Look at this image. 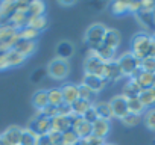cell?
<instances>
[{"instance_id":"cell-37","label":"cell","mask_w":155,"mask_h":145,"mask_svg":"<svg viewBox=\"0 0 155 145\" xmlns=\"http://www.w3.org/2000/svg\"><path fill=\"white\" fill-rule=\"evenodd\" d=\"M0 12L5 14L6 17L11 18V15L15 12V2H12V0H6V2H2V3H0Z\"/></svg>"},{"instance_id":"cell-25","label":"cell","mask_w":155,"mask_h":145,"mask_svg":"<svg viewBox=\"0 0 155 145\" xmlns=\"http://www.w3.org/2000/svg\"><path fill=\"white\" fill-rule=\"evenodd\" d=\"M93 106V103H90V101H85V100H76L73 104H71V113L73 115H76V116H84V113L90 109Z\"/></svg>"},{"instance_id":"cell-6","label":"cell","mask_w":155,"mask_h":145,"mask_svg":"<svg viewBox=\"0 0 155 145\" xmlns=\"http://www.w3.org/2000/svg\"><path fill=\"white\" fill-rule=\"evenodd\" d=\"M28 128H31L37 136L49 134V133H50V130H52V121H50V118H46V116H43V115L37 113V115L31 119V122H29Z\"/></svg>"},{"instance_id":"cell-18","label":"cell","mask_w":155,"mask_h":145,"mask_svg":"<svg viewBox=\"0 0 155 145\" xmlns=\"http://www.w3.org/2000/svg\"><path fill=\"white\" fill-rule=\"evenodd\" d=\"M50 121H52V130H50V131L64 133V131H67V130H70V128H71L68 116H61V115H56V116H55V118H52Z\"/></svg>"},{"instance_id":"cell-45","label":"cell","mask_w":155,"mask_h":145,"mask_svg":"<svg viewBox=\"0 0 155 145\" xmlns=\"http://www.w3.org/2000/svg\"><path fill=\"white\" fill-rule=\"evenodd\" d=\"M50 139H52V143L53 145H62V133H58V131H50L49 133Z\"/></svg>"},{"instance_id":"cell-53","label":"cell","mask_w":155,"mask_h":145,"mask_svg":"<svg viewBox=\"0 0 155 145\" xmlns=\"http://www.w3.org/2000/svg\"><path fill=\"white\" fill-rule=\"evenodd\" d=\"M74 145H87L84 140H79V142H78V143H74Z\"/></svg>"},{"instance_id":"cell-42","label":"cell","mask_w":155,"mask_h":145,"mask_svg":"<svg viewBox=\"0 0 155 145\" xmlns=\"http://www.w3.org/2000/svg\"><path fill=\"white\" fill-rule=\"evenodd\" d=\"M82 119H84V121H87L88 124H93L94 121H97V119H99V116H97V113H96V110H94V107H93V106H91L85 113H84Z\"/></svg>"},{"instance_id":"cell-31","label":"cell","mask_w":155,"mask_h":145,"mask_svg":"<svg viewBox=\"0 0 155 145\" xmlns=\"http://www.w3.org/2000/svg\"><path fill=\"white\" fill-rule=\"evenodd\" d=\"M128 110H129V113L141 115V113L146 110V107L141 104V101H140L138 97H137V98H129V100H128Z\"/></svg>"},{"instance_id":"cell-40","label":"cell","mask_w":155,"mask_h":145,"mask_svg":"<svg viewBox=\"0 0 155 145\" xmlns=\"http://www.w3.org/2000/svg\"><path fill=\"white\" fill-rule=\"evenodd\" d=\"M141 69L143 71H147V72H153L155 74V59L153 57H144L140 63Z\"/></svg>"},{"instance_id":"cell-7","label":"cell","mask_w":155,"mask_h":145,"mask_svg":"<svg viewBox=\"0 0 155 145\" xmlns=\"http://www.w3.org/2000/svg\"><path fill=\"white\" fill-rule=\"evenodd\" d=\"M110 106H111V110H113L114 118L122 119L123 116H126L129 113V110H128V100L122 94L120 95H114L110 100Z\"/></svg>"},{"instance_id":"cell-55","label":"cell","mask_w":155,"mask_h":145,"mask_svg":"<svg viewBox=\"0 0 155 145\" xmlns=\"http://www.w3.org/2000/svg\"><path fill=\"white\" fill-rule=\"evenodd\" d=\"M105 145H114V143H105Z\"/></svg>"},{"instance_id":"cell-29","label":"cell","mask_w":155,"mask_h":145,"mask_svg":"<svg viewBox=\"0 0 155 145\" xmlns=\"http://www.w3.org/2000/svg\"><path fill=\"white\" fill-rule=\"evenodd\" d=\"M47 98H49V104L58 107L59 104H62V92H61V88H52L47 91Z\"/></svg>"},{"instance_id":"cell-34","label":"cell","mask_w":155,"mask_h":145,"mask_svg":"<svg viewBox=\"0 0 155 145\" xmlns=\"http://www.w3.org/2000/svg\"><path fill=\"white\" fill-rule=\"evenodd\" d=\"M78 91H79V98L81 100H85V101H90V103H93V100H94V97L97 95L94 91H91L90 88H87L85 85H78Z\"/></svg>"},{"instance_id":"cell-28","label":"cell","mask_w":155,"mask_h":145,"mask_svg":"<svg viewBox=\"0 0 155 145\" xmlns=\"http://www.w3.org/2000/svg\"><path fill=\"white\" fill-rule=\"evenodd\" d=\"M6 60H8V65H9V66H18V65H21V63L26 60V57L21 56V54H20L18 51H15L14 48H11V50L6 51Z\"/></svg>"},{"instance_id":"cell-11","label":"cell","mask_w":155,"mask_h":145,"mask_svg":"<svg viewBox=\"0 0 155 145\" xmlns=\"http://www.w3.org/2000/svg\"><path fill=\"white\" fill-rule=\"evenodd\" d=\"M61 92H62V101L68 106H71L76 100H79V91H78V85H73V83H65L62 88H61Z\"/></svg>"},{"instance_id":"cell-56","label":"cell","mask_w":155,"mask_h":145,"mask_svg":"<svg viewBox=\"0 0 155 145\" xmlns=\"http://www.w3.org/2000/svg\"><path fill=\"white\" fill-rule=\"evenodd\" d=\"M0 145H3V143H2V140H0Z\"/></svg>"},{"instance_id":"cell-3","label":"cell","mask_w":155,"mask_h":145,"mask_svg":"<svg viewBox=\"0 0 155 145\" xmlns=\"http://www.w3.org/2000/svg\"><path fill=\"white\" fill-rule=\"evenodd\" d=\"M104 68H105V62L96 54V51L93 48H88L87 54H85V60H84V71L85 74H91V76H104Z\"/></svg>"},{"instance_id":"cell-41","label":"cell","mask_w":155,"mask_h":145,"mask_svg":"<svg viewBox=\"0 0 155 145\" xmlns=\"http://www.w3.org/2000/svg\"><path fill=\"white\" fill-rule=\"evenodd\" d=\"M40 115H43V116H46V118H55L56 115H58V107H55V106H52V104H47L43 110H40L38 112Z\"/></svg>"},{"instance_id":"cell-2","label":"cell","mask_w":155,"mask_h":145,"mask_svg":"<svg viewBox=\"0 0 155 145\" xmlns=\"http://www.w3.org/2000/svg\"><path fill=\"white\" fill-rule=\"evenodd\" d=\"M152 42H153L152 35H149L146 32H140V33L134 35V38L131 41V47H132L131 53L137 59L143 60L144 57H147V53H149V48H150Z\"/></svg>"},{"instance_id":"cell-8","label":"cell","mask_w":155,"mask_h":145,"mask_svg":"<svg viewBox=\"0 0 155 145\" xmlns=\"http://www.w3.org/2000/svg\"><path fill=\"white\" fill-rule=\"evenodd\" d=\"M102 77L107 80V83H108V82L116 83V82H119V80L123 77V74H122V69H120V66H119L117 59H116V60H111V62H105L104 76H102Z\"/></svg>"},{"instance_id":"cell-30","label":"cell","mask_w":155,"mask_h":145,"mask_svg":"<svg viewBox=\"0 0 155 145\" xmlns=\"http://www.w3.org/2000/svg\"><path fill=\"white\" fill-rule=\"evenodd\" d=\"M38 35H40V32L35 30V29L31 27V26H26V27H23V29L18 30V38H20V39L32 41V42H35V39L38 38Z\"/></svg>"},{"instance_id":"cell-49","label":"cell","mask_w":155,"mask_h":145,"mask_svg":"<svg viewBox=\"0 0 155 145\" xmlns=\"http://www.w3.org/2000/svg\"><path fill=\"white\" fill-rule=\"evenodd\" d=\"M37 145H53V143H52V139L49 134H43V136H38Z\"/></svg>"},{"instance_id":"cell-52","label":"cell","mask_w":155,"mask_h":145,"mask_svg":"<svg viewBox=\"0 0 155 145\" xmlns=\"http://www.w3.org/2000/svg\"><path fill=\"white\" fill-rule=\"evenodd\" d=\"M149 91H150V94H152V95L155 97V85H153V86H152V88H150Z\"/></svg>"},{"instance_id":"cell-51","label":"cell","mask_w":155,"mask_h":145,"mask_svg":"<svg viewBox=\"0 0 155 145\" xmlns=\"http://www.w3.org/2000/svg\"><path fill=\"white\" fill-rule=\"evenodd\" d=\"M59 5H62V6H73L76 2H58Z\"/></svg>"},{"instance_id":"cell-43","label":"cell","mask_w":155,"mask_h":145,"mask_svg":"<svg viewBox=\"0 0 155 145\" xmlns=\"http://www.w3.org/2000/svg\"><path fill=\"white\" fill-rule=\"evenodd\" d=\"M81 140H84L87 145H104V143H107L105 139H101V137H97V136H94V134H90L88 137L81 139Z\"/></svg>"},{"instance_id":"cell-12","label":"cell","mask_w":155,"mask_h":145,"mask_svg":"<svg viewBox=\"0 0 155 145\" xmlns=\"http://www.w3.org/2000/svg\"><path fill=\"white\" fill-rule=\"evenodd\" d=\"M138 83V86L141 88V91L144 89H150L153 85H155V74L153 72H147V71H140L138 74L134 77Z\"/></svg>"},{"instance_id":"cell-39","label":"cell","mask_w":155,"mask_h":145,"mask_svg":"<svg viewBox=\"0 0 155 145\" xmlns=\"http://www.w3.org/2000/svg\"><path fill=\"white\" fill-rule=\"evenodd\" d=\"M126 127H134V125H137L140 121H141V115H134V113H128L126 116H123L122 119H120Z\"/></svg>"},{"instance_id":"cell-38","label":"cell","mask_w":155,"mask_h":145,"mask_svg":"<svg viewBox=\"0 0 155 145\" xmlns=\"http://www.w3.org/2000/svg\"><path fill=\"white\" fill-rule=\"evenodd\" d=\"M111 12L114 15H123L128 12V2H114L111 5Z\"/></svg>"},{"instance_id":"cell-13","label":"cell","mask_w":155,"mask_h":145,"mask_svg":"<svg viewBox=\"0 0 155 145\" xmlns=\"http://www.w3.org/2000/svg\"><path fill=\"white\" fill-rule=\"evenodd\" d=\"M91 127H93V134L94 136H97L101 139H105L108 136L110 130H111V122L107 121V119H101L99 118L97 121H94L91 124Z\"/></svg>"},{"instance_id":"cell-50","label":"cell","mask_w":155,"mask_h":145,"mask_svg":"<svg viewBox=\"0 0 155 145\" xmlns=\"http://www.w3.org/2000/svg\"><path fill=\"white\" fill-rule=\"evenodd\" d=\"M9 68L8 60H6V51H0V71Z\"/></svg>"},{"instance_id":"cell-47","label":"cell","mask_w":155,"mask_h":145,"mask_svg":"<svg viewBox=\"0 0 155 145\" xmlns=\"http://www.w3.org/2000/svg\"><path fill=\"white\" fill-rule=\"evenodd\" d=\"M28 9H29V2H15V11L17 12L28 14Z\"/></svg>"},{"instance_id":"cell-54","label":"cell","mask_w":155,"mask_h":145,"mask_svg":"<svg viewBox=\"0 0 155 145\" xmlns=\"http://www.w3.org/2000/svg\"><path fill=\"white\" fill-rule=\"evenodd\" d=\"M152 39H153V42H155V32H153V35H152Z\"/></svg>"},{"instance_id":"cell-26","label":"cell","mask_w":155,"mask_h":145,"mask_svg":"<svg viewBox=\"0 0 155 145\" xmlns=\"http://www.w3.org/2000/svg\"><path fill=\"white\" fill-rule=\"evenodd\" d=\"M38 136L28 127H21V136H20V145H37Z\"/></svg>"},{"instance_id":"cell-5","label":"cell","mask_w":155,"mask_h":145,"mask_svg":"<svg viewBox=\"0 0 155 145\" xmlns=\"http://www.w3.org/2000/svg\"><path fill=\"white\" fill-rule=\"evenodd\" d=\"M107 27L102 23H94L91 24L87 30H85V36L84 41L87 42L88 48H97L102 42H104V36H105Z\"/></svg>"},{"instance_id":"cell-4","label":"cell","mask_w":155,"mask_h":145,"mask_svg":"<svg viewBox=\"0 0 155 145\" xmlns=\"http://www.w3.org/2000/svg\"><path fill=\"white\" fill-rule=\"evenodd\" d=\"M47 74L55 79V80H64L67 79V76L70 74V63L68 60L65 59H59V57H55L49 62L47 65Z\"/></svg>"},{"instance_id":"cell-15","label":"cell","mask_w":155,"mask_h":145,"mask_svg":"<svg viewBox=\"0 0 155 145\" xmlns=\"http://www.w3.org/2000/svg\"><path fill=\"white\" fill-rule=\"evenodd\" d=\"M140 92H141V88L138 86L137 80H135V79H128V82H126L125 86H123L122 95H123L126 100H129V98H137V97L140 95Z\"/></svg>"},{"instance_id":"cell-24","label":"cell","mask_w":155,"mask_h":145,"mask_svg":"<svg viewBox=\"0 0 155 145\" xmlns=\"http://www.w3.org/2000/svg\"><path fill=\"white\" fill-rule=\"evenodd\" d=\"M138 21L146 27V29H153L155 27V12H147V11H138L137 14Z\"/></svg>"},{"instance_id":"cell-27","label":"cell","mask_w":155,"mask_h":145,"mask_svg":"<svg viewBox=\"0 0 155 145\" xmlns=\"http://www.w3.org/2000/svg\"><path fill=\"white\" fill-rule=\"evenodd\" d=\"M46 11V3L41 0H35V2H29V9H28V15L29 17H41L44 15Z\"/></svg>"},{"instance_id":"cell-44","label":"cell","mask_w":155,"mask_h":145,"mask_svg":"<svg viewBox=\"0 0 155 145\" xmlns=\"http://www.w3.org/2000/svg\"><path fill=\"white\" fill-rule=\"evenodd\" d=\"M58 115H61V116H70L71 115V106H68L65 103L59 104L58 106Z\"/></svg>"},{"instance_id":"cell-36","label":"cell","mask_w":155,"mask_h":145,"mask_svg":"<svg viewBox=\"0 0 155 145\" xmlns=\"http://www.w3.org/2000/svg\"><path fill=\"white\" fill-rule=\"evenodd\" d=\"M81 139L78 137V134L73 131V128H70V130H67V131H64L62 133V145H74V143H78Z\"/></svg>"},{"instance_id":"cell-20","label":"cell","mask_w":155,"mask_h":145,"mask_svg":"<svg viewBox=\"0 0 155 145\" xmlns=\"http://www.w3.org/2000/svg\"><path fill=\"white\" fill-rule=\"evenodd\" d=\"M93 107H94V110H96V113H97V116H99L101 119L110 121L111 118H114L110 103H107V101H99V103H94Z\"/></svg>"},{"instance_id":"cell-23","label":"cell","mask_w":155,"mask_h":145,"mask_svg":"<svg viewBox=\"0 0 155 145\" xmlns=\"http://www.w3.org/2000/svg\"><path fill=\"white\" fill-rule=\"evenodd\" d=\"M93 50L96 51V54H97L104 62L116 60V51H117V50H114V48H110V47H107V45L101 44L97 48H93Z\"/></svg>"},{"instance_id":"cell-1","label":"cell","mask_w":155,"mask_h":145,"mask_svg":"<svg viewBox=\"0 0 155 145\" xmlns=\"http://www.w3.org/2000/svg\"><path fill=\"white\" fill-rule=\"evenodd\" d=\"M117 62H119V66L122 69V74L123 77H128V79H134L138 72L141 71V60L137 59L131 51H126L123 54H120L117 57Z\"/></svg>"},{"instance_id":"cell-19","label":"cell","mask_w":155,"mask_h":145,"mask_svg":"<svg viewBox=\"0 0 155 145\" xmlns=\"http://www.w3.org/2000/svg\"><path fill=\"white\" fill-rule=\"evenodd\" d=\"M47 104H49L47 91H46V89H38V91H35L34 95H32V106L40 112V110H43Z\"/></svg>"},{"instance_id":"cell-17","label":"cell","mask_w":155,"mask_h":145,"mask_svg":"<svg viewBox=\"0 0 155 145\" xmlns=\"http://www.w3.org/2000/svg\"><path fill=\"white\" fill-rule=\"evenodd\" d=\"M35 42H32V41H26V39H18L17 42H15V45L12 47L15 51H18L21 56H25V57H29L34 51H35Z\"/></svg>"},{"instance_id":"cell-57","label":"cell","mask_w":155,"mask_h":145,"mask_svg":"<svg viewBox=\"0 0 155 145\" xmlns=\"http://www.w3.org/2000/svg\"><path fill=\"white\" fill-rule=\"evenodd\" d=\"M104 145H105V143H104Z\"/></svg>"},{"instance_id":"cell-35","label":"cell","mask_w":155,"mask_h":145,"mask_svg":"<svg viewBox=\"0 0 155 145\" xmlns=\"http://www.w3.org/2000/svg\"><path fill=\"white\" fill-rule=\"evenodd\" d=\"M143 121L146 124V127L152 131H155V107H150L144 112V116H143Z\"/></svg>"},{"instance_id":"cell-9","label":"cell","mask_w":155,"mask_h":145,"mask_svg":"<svg viewBox=\"0 0 155 145\" xmlns=\"http://www.w3.org/2000/svg\"><path fill=\"white\" fill-rule=\"evenodd\" d=\"M20 136H21V127L11 125L0 134V140L3 145H20Z\"/></svg>"},{"instance_id":"cell-32","label":"cell","mask_w":155,"mask_h":145,"mask_svg":"<svg viewBox=\"0 0 155 145\" xmlns=\"http://www.w3.org/2000/svg\"><path fill=\"white\" fill-rule=\"evenodd\" d=\"M138 100H140V101H141V104H143L144 107H147V109L155 107V97L150 94V91H149V89L141 91V92H140V95H138Z\"/></svg>"},{"instance_id":"cell-16","label":"cell","mask_w":155,"mask_h":145,"mask_svg":"<svg viewBox=\"0 0 155 145\" xmlns=\"http://www.w3.org/2000/svg\"><path fill=\"white\" fill-rule=\"evenodd\" d=\"M28 23H29V15L25 14V12H17V11H15V12L11 15L8 24H9L11 27H14L15 30H20V29L26 27Z\"/></svg>"},{"instance_id":"cell-46","label":"cell","mask_w":155,"mask_h":145,"mask_svg":"<svg viewBox=\"0 0 155 145\" xmlns=\"http://www.w3.org/2000/svg\"><path fill=\"white\" fill-rule=\"evenodd\" d=\"M141 9V2H128V12L137 14Z\"/></svg>"},{"instance_id":"cell-33","label":"cell","mask_w":155,"mask_h":145,"mask_svg":"<svg viewBox=\"0 0 155 145\" xmlns=\"http://www.w3.org/2000/svg\"><path fill=\"white\" fill-rule=\"evenodd\" d=\"M28 26H31V27H34L35 30L41 32V30L46 29V26H47V20H46L44 15H41V17H29V23H28Z\"/></svg>"},{"instance_id":"cell-48","label":"cell","mask_w":155,"mask_h":145,"mask_svg":"<svg viewBox=\"0 0 155 145\" xmlns=\"http://www.w3.org/2000/svg\"><path fill=\"white\" fill-rule=\"evenodd\" d=\"M147 12H155V2H141V9Z\"/></svg>"},{"instance_id":"cell-21","label":"cell","mask_w":155,"mask_h":145,"mask_svg":"<svg viewBox=\"0 0 155 145\" xmlns=\"http://www.w3.org/2000/svg\"><path fill=\"white\" fill-rule=\"evenodd\" d=\"M73 131L78 134V137H79V139H85L90 134H93V127H91V124H88L87 121H84L81 118L79 121H78V124L73 127Z\"/></svg>"},{"instance_id":"cell-22","label":"cell","mask_w":155,"mask_h":145,"mask_svg":"<svg viewBox=\"0 0 155 145\" xmlns=\"http://www.w3.org/2000/svg\"><path fill=\"white\" fill-rule=\"evenodd\" d=\"M73 53H74V48H73V44L70 41H61V42H58V45H56V57L67 60Z\"/></svg>"},{"instance_id":"cell-14","label":"cell","mask_w":155,"mask_h":145,"mask_svg":"<svg viewBox=\"0 0 155 145\" xmlns=\"http://www.w3.org/2000/svg\"><path fill=\"white\" fill-rule=\"evenodd\" d=\"M104 45L110 47V48H114L117 50L119 44H120V32L117 29H108L107 27V32H105V36H104Z\"/></svg>"},{"instance_id":"cell-10","label":"cell","mask_w":155,"mask_h":145,"mask_svg":"<svg viewBox=\"0 0 155 145\" xmlns=\"http://www.w3.org/2000/svg\"><path fill=\"white\" fill-rule=\"evenodd\" d=\"M82 85H85L87 88H90L91 91H94L96 94L101 92L105 86H107V80L101 76H91V74H84L82 79Z\"/></svg>"}]
</instances>
